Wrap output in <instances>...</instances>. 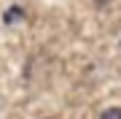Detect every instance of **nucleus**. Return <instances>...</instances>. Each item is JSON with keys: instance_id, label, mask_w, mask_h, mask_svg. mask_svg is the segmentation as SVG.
I'll use <instances>...</instances> for the list:
<instances>
[{"instance_id": "7ed1b4c3", "label": "nucleus", "mask_w": 121, "mask_h": 119, "mask_svg": "<svg viewBox=\"0 0 121 119\" xmlns=\"http://www.w3.org/2000/svg\"><path fill=\"white\" fill-rule=\"evenodd\" d=\"M97 3H105V0H97Z\"/></svg>"}, {"instance_id": "f257e3e1", "label": "nucleus", "mask_w": 121, "mask_h": 119, "mask_svg": "<svg viewBox=\"0 0 121 119\" xmlns=\"http://www.w3.org/2000/svg\"><path fill=\"white\" fill-rule=\"evenodd\" d=\"M22 16H24V11L19 8V5H11V8L3 14V22H5V24H13V22H19Z\"/></svg>"}, {"instance_id": "f03ea898", "label": "nucleus", "mask_w": 121, "mask_h": 119, "mask_svg": "<svg viewBox=\"0 0 121 119\" xmlns=\"http://www.w3.org/2000/svg\"><path fill=\"white\" fill-rule=\"evenodd\" d=\"M99 119H121V108H108V111H102V116Z\"/></svg>"}]
</instances>
